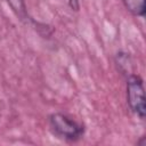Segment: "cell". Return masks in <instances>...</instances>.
<instances>
[{
  "label": "cell",
  "instance_id": "cell-4",
  "mask_svg": "<svg viewBox=\"0 0 146 146\" xmlns=\"http://www.w3.org/2000/svg\"><path fill=\"white\" fill-rule=\"evenodd\" d=\"M13 13L19 18V19H26L27 18V9L25 5V0H6Z\"/></svg>",
  "mask_w": 146,
  "mask_h": 146
},
{
  "label": "cell",
  "instance_id": "cell-5",
  "mask_svg": "<svg viewBox=\"0 0 146 146\" xmlns=\"http://www.w3.org/2000/svg\"><path fill=\"white\" fill-rule=\"evenodd\" d=\"M68 5L73 10H78L79 9V1L78 0H68Z\"/></svg>",
  "mask_w": 146,
  "mask_h": 146
},
{
  "label": "cell",
  "instance_id": "cell-2",
  "mask_svg": "<svg viewBox=\"0 0 146 146\" xmlns=\"http://www.w3.org/2000/svg\"><path fill=\"white\" fill-rule=\"evenodd\" d=\"M143 80L139 75L130 74L127 79V102L130 110L141 120L145 119L146 103Z\"/></svg>",
  "mask_w": 146,
  "mask_h": 146
},
{
  "label": "cell",
  "instance_id": "cell-3",
  "mask_svg": "<svg viewBox=\"0 0 146 146\" xmlns=\"http://www.w3.org/2000/svg\"><path fill=\"white\" fill-rule=\"evenodd\" d=\"M122 2L132 15L140 17L145 15V0H122Z\"/></svg>",
  "mask_w": 146,
  "mask_h": 146
},
{
  "label": "cell",
  "instance_id": "cell-1",
  "mask_svg": "<svg viewBox=\"0 0 146 146\" xmlns=\"http://www.w3.org/2000/svg\"><path fill=\"white\" fill-rule=\"evenodd\" d=\"M49 124L52 132L66 140H78L83 135V127L72 117L63 113H54L49 116Z\"/></svg>",
  "mask_w": 146,
  "mask_h": 146
}]
</instances>
